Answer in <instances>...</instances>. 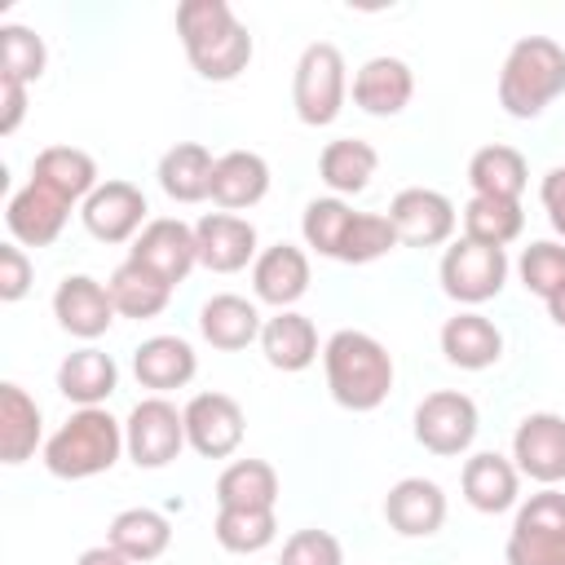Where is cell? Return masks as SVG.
<instances>
[{"instance_id": "1", "label": "cell", "mask_w": 565, "mask_h": 565, "mask_svg": "<svg viewBox=\"0 0 565 565\" xmlns=\"http://www.w3.org/2000/svg\"><path fill=\"white\" fill-rule=\"evenodd\" d=\"M177 35H181V49H185L190 66L212 84L238 79L247 71L252 53H256L247 26L234 18V9L225 0H185V4H177Z\"/></svg>"}, {"instance_id": "2", "label": "cell", "mask_w": 565, "mask_h": 565, "mask_svg": "<svg viewBox=\"0 0 565 565\" xmlns=\"http://www.w3.org/2000/svg\"><path fill=\"white\" fill-rule=\"evenodd\" d=\"M322 371H327V388L335 397V406L366 415L380 411L393 393V353L371 335V331H353L340 327L335 335H327L322 344Z\"/></svg>"}, {"instance_id": "3", "label": "cell", "mask_w": 565, "mask_h": 565, "mask_svg": "<svg viewBox=\"0 0 565 565\" xmlns=\"http://www.w3.org/2000/svg\"><path fill=\"white\" fill-rule=\"evenodd\" d=\"M124 455V419H115L106 406H79L71 419L44 441L40 459L57 481H88L97 472H110Z\"/></svg>"}, {"instance_id": "4", "label": "cell", "mask_w": 565, "mask_h": 565, "mask_svg": "<svg viewBox=\"0 0 565 565\" xmlns=\"http://www.w3.org/2000/svg\"><path fill=\"white\" fill-rule=\"evenodd\" d=\"M565 93V49L552 35H521L499 71V106L512 119H539Z\"/></svg>"}, {"instance_id": "5", "label": "cell", "mask_w": 565, "mask_h": 565, "mask_svg": "<svg viewBox=\"0 0 565 565\" xmlns=\"http://www.w3.org/2000/svg\"><path fill=\"white\" fill-rule=\"evenodd\" d=\"M344 97H349L344 53L331 40L305 44V53L296 57V71H291V106H296L300 124H309V128L335 124L344 110Z\"/></svg>"}, {"instance_id": "6", "label": "cell", "mask_w": 565, "mask_h": 565, "mask_svg": "<svg viewBox=\"0 0 565 565\" xmlns=\"http://www.w3.org/2000/svg\"><path fill=\"white\" fill-rule=\"evenodd\" d=\"M508 565H565V490L543 486L516 508L503 543Z\"/></svg>"}, {"instance_id": "7", "label": "cell", "mask_w": 565, "mask_h": 565, "mask_svg": "<svg viewBox=\"0 0 565 565\" xmlns=\"http://www.w3.org/2000/svg\"><path fill=\"white\" fill-rule=\"evenodd\" d=\"M508 252L503 247H486V243H472V238H459L441 252V265H437V278H441V291L459 305H486L503 291L508 282Z\"/></svg>"}, {"instance_id": "8", "label": "cell", "mask_w": 565, "mask_h": 565, "mask_svg": "<svg viewBox=\"0 0 565 565\" xmlns=\"http://www.w3.org/2000/svg\"><path fill=\"white\" fill-rule=\"evenodd\" d=\"M477 428H481L477 402L459 388H437L415 406V441L428 455H441V459L468 455L477 441Z\"/></svg>"}, {"instance_id": "9", "label": "cell", "mask_w": 565, "mask_h": 565, "mask_svg": "<svg viewBox=\"0 0 565 565\" xmlns=\"http://www.w3.org/2000/svg\"><path fill=\"white\" fill-rule=\"evenodd\" d=\"M185 441V415L168 397H141L124 419V455L137 468H168L181 455Z\"/></svg>"}, {"instance_id": "10", "label": "cell", "mask_w": 565, "mask_h": 565, "mask_svg": "<svg viewBox=\"0 0 565 565\" xmlns=\"http://www.w3.org/2000/svg\"><path fill=\"white\" fill-rule=\"evenodd\" d=\"M185 441L194 455L203 459H230L238 446H243V433H247V419H243V406L230 397V393H194L185 406Z\"/></svg>"}, {"instance_id": "11", "label": "cell", "mask_w": 565, "mask_h": 565, "mask_svg": "<svg viewBox=\"0 0 565 565\" xmlns=\"http://www.w3.org/2000/svg\"><path fill=\"white\" fill-rule=\"evenodd\" d=\"M146 194L141 185L110 177L102 181L84 203H79V221L97 243H132L146 230Z\"/></svg>"}, {"instance_id": "12", "label": "cell", "mask_w": 565, "mask_h": 565, "mask_svg": "<svg viewBox=\"0 0 565 565\" xmlns=\"http://www.w3.org/2000/svg\"><path fill=\"white\" fill-rule=\"evenodd\" d=\"M384 216L393 221L402 247H441L455 234V225H459L455 203L441 190H428V185L397 190Z\"/></svg>"}, {"instance_id": "13", "label": "cell", "mask_w": 565, "mask_h": 565, "mask_svg": "<svg viewBox=\"0 0 565 565\" xmlns=\"http://www.w3.org/2000/svg\"><path fill=\"white\" fill-rule=\"evenodd\" d=\"M512 463L521 477L539 486H561L565 481V415L556 411L525 415L512 433Z\"/></svg>"}, {"instance_id": "14", "label": "cell", "mask_w": 565, "mask_h": 565, "mask_svg": "<svg viewBox=\"0 0 565 565\" xmlns=\"http://www.w3.org/2000/svg\"><path fill=\"white\" fill-rule=\"evenodd\" d=\"M128 260L154 269L163 282H185L190 269L199 265V243H194V225H185L181 216H154L146 221V230L132 238Z\"/></svg>"}, {"instance_id": "15", "label": "cell", "mask_w": 565, "mask_h": 565, "mask_svg": "<svg viewBox=\"0 0 565 565\" xmlns=\"http://www.w3.org/2000/svg\"><path fill=\"white\" fill-rule=\"evenodd\" d=\"M194 243H199V265L212 274H238L256 265L260 238L256 225L238 212H207L194 221Z\"/></svg>"}, {"instance_id": "16", "label": "cell", "mask_w": 565, "mask_h": 565, "mask_svg": "<svg viewBox=\"0 0 565 565\" xmlns=\"http://www.w3.org/2000/svg\"><path fill=\"white\" fill-rule=\"evenodd\" d=\"M53 318L66 335L75 340H97L110 331V322L119 318L115 313V300H110V287L97 282L93 274H66L53 291Z\"/></svg>"}, {"instance_id": "17", "label": "cell", "mask_w": 565, "mask_h": 565, "mask_svg": "<svg viewBox=\"0 0 565 565\" xmlns=\"http://www.w3.org/2000/svg\"><path fill=\"white\" fill-rule=\"evenodd\" d=\"M66 221H71V203L57 199L53 190H44L40 181H26L4 203V225H9V238L18 247H49V243H57Z\"/></svg>"}, {"instance_id": "18", "label": "cell", "mask_w": 565, "mask_h": 565, "mask_svg": "<svg viewBox=\"0 0 565 565\" xmlns=\"http://www.w3.org/2000/svg\"><path fill=\"white\" fill-rule=\"evenodd\" d=\"M411 97H415V71L393 53L366 57L353 75V106L375 115V119L402 115L411 106Z\"/></svg>"}, {"instance_id": "19", "label": "cell", "mask_w": 565, "mask_h": 565, "mask_svg": "<svg viewBox=\"0 0 565 565\" xmlns=\"http://www.w3.org/2000/svg\"><path fill=\"white\" fill-rule=\"evenodd\" d=\"M384 521L402 539H433L446 525V494L428 477H402L384 494Z\"/></svg>"}, {"instance_id": "20", "label": "cell", "mask_w": 565, "mask_h": 565, "mask_svg": "<svg viewBox=\"0 0 565 565\" xmlns=\"http://www.w3.org/2000/svg\"><path fill=\"white\" fill-rule=\"evenodd\" d=\"M309 252L296 247V243H274L256 256L252 265V296L260 305H274V309H291L305 291H309Z\"/></svg>"}, {"instance_id": "21", "label": "cell", "mask_w": 565, "mask_h": 565, "mask_svg": "<svg viewBox=\"0 0 565 565\" xmlns=\"http://www.w3.org/2000/svg\"><path fill=\"white\" fill-rule=\"evenodd\" d=\"M459 490L468 499V508L486 512V516H499L508 508H516L521 499V472L508 455L499 450H477L463 459V472H459Z\"/></svg>"}, {"instance_id": "22", "label": "cell", "mask_w": 565, "mask_h": 565, "mask_svg": "<svg viewBox=\"0 0 565 565\" xmlns=\"http://www.w3.org/2000/svg\"><path fill=\"white\" fill-rule=\"evenodd\" d=\"M194 371H199V353L181 335H150L132 349V375L154 397H163L172 388H185L194 380Z\"/></svg>"}, {"instance_id": "23", "label": "cell", "mask_w": 565, "mask_h": 565, "mask_svg": "<svg viewBox=\"0 0 565 565\" xmlns=\"http://www.w3.org/2000/svg\"><path fill=\"white\" fill-rule=\"evenodd\" d=\"M260 327H265V318H260L256 300L234 296V291H216L199 309V335L221 353H238L247 344H260Z\"/></svg>"}, {"instance_id": "24", "label": "cell", "mask_w": 565, "mask_h": 565, "mask_svg": "<svg viewBox=\"0 0 565 565\" xmlns=\"http://www.w3.org/2000/svg\"><path fill=\"white\" fill-rule=\"evenodd\" d=\"M437 340L446 362L459 371H490L503 358V331L477 309H459L455 318H446Z\"/></svg>"}, {"instance_id": "25", "label": "cell", "mask_w": 565, "mask_h": 565, "mask_svg": "<svg viewBox=\"0 0 565 565\" xmlns=\"http://www.w3.org/2000/svg\"><path fill=\"white\" fill-rule=\"evenodd\" d=\"M269 194V163L256 150H225L212 168V203L221 212H247Z\"/></svg>"}, {"instance_id": "26", "label": "cell", "mask_w": 565, "mask_h": 565, "mask_svg": "<svg viewBox=\"0 0 565 565\" xmlns=\"http://www.w3.org/2000/svg\"><path fill=\"white\" fill-rule=\"evenodd\" d=\"M44 415L35 406V397L4 380L0 384V459L13 468V463H26L35 450H44Z\"/></svg>"}, {"instance_id": "27", "label": "cell", "mask_w": 565, "mask_h": 565, "mask_svg": "<svg viewBox=\"0 0 565 565\" xmlns=\"http://www.w3.org/2000/svg\"><path fill=\"white\" fill-rule=\"evenodd\" d=\"M260 353H265V362L274 366V371H287V375H296V371H305V366H313L318 362V327L305 318V313H296V309H278L274 318H265V327H260Z\"/></svg>"}, {"instance_id": "28", "label": "cell", "mask_w": 565, "mask_h": 565, "mask_svg": "<svg viewBox=\"0 0 565 565\" xmlns=\"http://www.w3.org/2000/svg\"><path fill=\"white\" fill-rule=\"evenodd\" d=\"M31 181H40L44 190H53L57 199H66L71 207L84 203L102 181H97V159L79 146H44L31 163Z\"/></svg>"}, {"instance_id": "29", "label": "cell", "mask_w": 565, "mask_h": 565, "mask_svg": "<svg viewBox=\"0 0 565 565\" xmlns=\"http://www.w3.org/2000/svg\"><path fill=\"white\" fill-rule=\"evenodd\" d=\"M115 388H119V366L97 344H84V349L66 353L62 366H57V393L75 406H102Z\"/></svg>"}, {"instance_id": "30", "label": "cell", "mask_w": 565, "mask_h": 565, "mask_svg": "<svg viewBox=\"0 0 565 565\" xmlns=\"http://www.w3.org/2000/svg\"><path fill=\"white\" fill-rule=\"evenodd\" d=\"M212 168H216V159L203 141H177L172 150H163L154 177L172 203H203V199H212Z\"/></svg>"}, {"instance_id": "31", "label": "cell", "mask_w": 565, "mask_h": 565, "mask_svg": "<svg viewBox=\"0 0 565 565\" xmlns=\"http://www.w3.org/2000/svg\"><path fill=\"white\" fill-rule=\"evenodd\" d=\"M468 185L481 199H516L521 203V194L530 185V163L516 146H503V141L481 146L468 159Z\"/></svg>"}, {"instance_id": "32", "label": "cell", "mask_w": 565, "mask_h": 565, "mask_svg": "<svg viewBox=\"0 0 565 565\" xmlns=\"http://www.w3.org/2000/svg\"><path fill=\"white\" fill-rule=\"evenodd\" d=\"M375 168H380V150H375L371 141H362V137L327 141L322 154H318V177H322V185H327L335 199L362 194V190L371 185Z\"/></svg>"}, {"instance_id": "33", "label": "cell", "mask_w": 565, "mask_h": 565, "mask_svg": "<svg viewBox=\"0 0 565 565\" xmlns=\"http://www.w3.org/2000/svg\"><path fill=\"white\" fill-rule=\"evenodd\" d=\"M110 287V300H115V313L119 318H132V322H146V318H159L172 300V282H163L154 269L137 265V260H124L115 265V274L106 278Z\"/></svg>"}, {"instance_id": "34", "label": "cell", "mask_w": 565, "mask_h": 565, "mask_svg": "<svg viewBox=\"0 0 565 565\" xmlns=\"http://www.w3.org/2000/svg\"><path fill=\"white\" fill-rule=\"evenodd\" d=\"M106 543L115 552H124L132 565H146V561H159L172 543V521L154 508H124L110 530H106Z\"/></svg>"}, {"instance_id": "35", "label": "cell", "mask_w": 565, "mask_h": 565, "mask_svg": "<svg viewBox=\"0 0 565 565\" xmlns=\"http://www.w3.org/2000/svg\"><path fill=\"white\" fill-rule=\"evenodd\" d=\"M278 472L265 459H234L216 477V508H274Z\"/></svg>"}, {"instance_id": "36", "label": "cell", "mask_w": 565, "mask_h": 565, "mask_svg": "<svg viewBox=\"0 0 565 565\" xmlns=\"http://www.w3.org/2000/svg\"><path fill=\"white\" fill-rule=\"evenodd\" d=\"M212 534L225 552L252 556L278 539V516H274V508H216Z\"/></svg>"}, {"instance_id": "37", "label": "cell", "mask_w": 565, "mask_h": 565, "mask_svg": "<svg viewBox=\"0 0 565 565\" xmlns=\"http://www.w3.org/2000/svg\"><path fill=\"white\" fill-rule=\"evenodd\" d=\"M525 230V212L516 199H481L472 194L463 203V238L486 243V247H508L512 238H521Z\"/></svg>"}, {"instance_id": "38", "label": "cell", "mask_w": 565, "mask_h": 565, "mask_svg": "<svg viewBox=\"0 0 565 565\" xmlns=\"http://www.w3.org/2000/svg\"><path fill=\"white\" fill-rule=\"evenodd\" d=\"M353 221V207L335 194L327 199H313L305 203V216H300V234H305V247H313L318 256L335 260L340 256V243H344V230Z\"/></svg>"}, {"instance_id": "39", "label": "cell", "mask_w": 565, "mask_h": 565, "mask_svg": "<svg viewBox=\"0 0 565 565\" xmlns=\"http://www.w3.org/2000/svg\"><path fill=\"white\" fill-rule=\"evenodd\" d=\"M397 247V230L384 212H353L349 230H344V243H340V265H371L380 256H388Z\"/></svg>"}, {"instance_id": "40", "label": "cell", "mask_w": 565, "mask_h": 565, "mask_svg": "<svg viewBox=\"0 0 565 565\" xmlns=\"http://www.w3.org/2000/svg\"><path fill=\"white\" fill-rule=\"evenodd\" d=\"M49 66V49L44 40L22 26V22H4L0 26V75L18 79V84H35Z\"/></svg>"}, {"instance_id": "41", "label": "cell", "mask_w": 565, "mask_h": 565, "mask_svg": "<svg viewBox=\"0 0 565 565\" xmlns=\"http://www.w3.org/2000/svg\"><path fill=\"white\" fill-rule=\"evenodd\" d=\"M516 278L530 296L539 300H552L561 287H565V243H552V238H539L521 252L516 260Z\"/></svg>"}, {"instance_id": "42", "label": "cell", "mask_w": 565, "mask_h": 565, "mask_svg": "<svg viewBox=\"0 0 565 565\" xmlns=\"http://www.w3.org/2000/svg\"><path fill=\"white\" fill-rule=\"evenodd\" d=\"M278 565H344V547L331 530H296L287 534Z\"/></svg>"}, {"instance_id": "43", "label": "cell", "mask_w": 565, "mask_h": 565, "mask_svg": "<svg viewBox=\"0 0 565 565\" xmlns=\"http://www.w3.org/2000/svg\"><path fill=\"white\" fill-rule=\"evenodd\" d=\"M31 278H35L31 256H26L13 238L0 243V300H4V305H18V300L31 291Z\"/></svg>"}, {"instance_id": "44", "label": "cell", "mask_w": 565, "mask_h": 565, "mask_svg": "<svg viewBox=\"0 0 565 565\" xmlns=\"http://www.w3.org/2000/svg\"><path fill=\"white\" fill-rule=\"evenodd\" d=\"M539 199H543V212L552 221V230L565 238V163L547 168L543 181H539Z\"/></svg>"}, {"instance_id": "45", "label": "cell", "mask_w": 565, "mask_h": 565, "mask_svg": "<svg viewBox=\"0 0 565 565\" xmlns=\"http://www.w3.org/2000/svg\"><path fill=\"white\" fill-rule=\"evenodd\" d=\"M22 119H26V84L0 75V137H13Z\"/></svg>"}, {"instance_id": "46", "label": "cell", "mask_w": 565, "mask_h": 565, "mask_svg": "<svg viewBox=\"0 0 565 565\" xmlns=\"http://www.w3.org/2000/svg\"><path fill=\"white\" fill-rule=\"evenodd\" d=\"M75 565H132V561H128L124 552H115L110 543H102V547H84Z\"/></svg>"}, {"instance_id": "47", "label": "cell", "mask_w": 565, "mask_h": 565, "mask_svg": "<svg viewBox=\"0 0 565 565\" xmlns=\"http://www.w3.org/2000/svg\"><path fill=\"white\" fill-rule=\"evenodd\" d=\"M543 305H547V318H552V322H556V327L565 331V287H561V291H556L552 300H543Z\"/></svg>"}]
</instances>
